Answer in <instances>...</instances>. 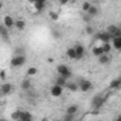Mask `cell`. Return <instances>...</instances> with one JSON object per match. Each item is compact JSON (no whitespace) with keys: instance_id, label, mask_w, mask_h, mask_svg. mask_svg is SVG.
I'll list each match as a JSON object with an SVG mask.
<instances>
[{"instance_id":"cell-39","label":"cell","mask_w":121,"mask_h":121,"mask_svg":"<svg viewBox=\"0 0 121 121\" xmlns=\"http://www.w3.org/2000/svg\"><path fill=\"white\" fill-rule=\"evenodd\" d=\"M41 2H47V0H41Z\"/></svg>"},{"instance_id":"cell-30","label":"cell","mask_w":121,"mask_h":121,"mask_svg":"<svg viewBox=\"0 0 121 121\" xmlns=\"http://www.w3.org/2000/svg\"><path fill=\"white\" fill-rule=\"evenodd\" d=\"M53 37L54 39H60V37H61V33H60L58 30H53Z\"/></svg>"},{"instance_id":"cell-17","label":"cell","mask_w":121,"mask_h":121,"mask_svg":"<svg viewBox=\"0 0 121 121\" xmlns=\"http://www.w3.org/2000/svg\"><path fill=\"white\" fill-rule=\"evenodd\" d=\"M20 87H22L23 91H29V90L31 88V81H30V78H24V80L22 81Z\"/></svg>"},{"instance_id":"cell-14","label":"cell","mask_w":121,"mask_h":121,"mask_svg":"<svg viewBox=\"0 0 121 121\" xmlns=\"http://www.w3.org/2000/svg\"><path fill=\"white\" fill-rule=\"evenodd\" d=\"M9 29H6L4 26H0V36H2V39L4 40V41H10V34H9V31H7Z\"/></svg>"},{"instance_id":"cell-33","label":"cell","mask_w":121,"mask_h":121,"mask_svg":"<svg viewBox=\"0 0 121 121\" xmlns=\"http://www.w3.org/2000/svg\"><path fill=\"white\" fill-rule=\"evenodd\" d=\"M69 2H71V0H58V3L61 4V6H64V4H67Z\"/></svg>"},{"instance_id":"cell-18","label":"cell","mask_w":121,"mask_h":121,"mask_svg":"<svg viewBox=\"0 0 121 121\" xmlns=\"http://www.w3.org/2000/svg\"><path fill=\"white\" fill-rule=\"evenodd\" d=\"M111 43H112V47L115 50H121V37H112Z\"/></svg>"},{"instance_id":"cell-25","label":"cell","mask_w":121,"mask_h":121,"mask_svg":"<svg viewBox=\"0 0 121 121\" xmlns=\"http://www.w3.org/2000/svg\"><path fill=\"white\" fill-rule=\"evenodd\" d=\"M93 54H94L95 57L101 56V54H103V48H101V46H98V47H93Z\"/></svg>"},{"instance_id":"cell-20","label":"cell","mask_w":121,"mask_h":121,"mask_svg":"<svg viewBox=\"0 0 121 121\" xmlns=\"http://www.w3.org/2000/svg\"><path fill=\"white\" fill-rule=\"evenodd\" d=\"M66 112H67V114H77V112H78V105H77V104L69 105V107L66 108Z\"/></svg>"},{"instance_id":"cell-9","label":"cell","mask_w":121,"mask_h":121,"mask_svg":"<svg viewBox=\"0 0 121 121\" xmlns=\"http://www.w3.org/2000/svg\"><path fill=\"white\" fill-rule=\"evenodd\" d=\"M107 31H108L112 37H121V29H120L118 26H115V24L108 26V27H107Z\"/></svg>"},{"instance_id":"cell-10","label":"cell","mask_w":121,"mask_h":121,"mask_svg":"<svg viewBox=\"0 0 121 121\" xmlns=\"http://www.w3.org/2000/svg\"><path fill=\"white\" fill-rule=\"evenodd\" d=\"M12 91H13V84H10V83H4L0 86V93L3 95H9Z\"/></svg>"},{"instance_id":"cell-35","label":"cell","mask_w":121,"mask_h":121,"mask_svg":"<svg viewBox=\"0 0 121 121\" xmlns=\"http://www.w3.org/2000/svg\"><path fill=\"white\" fill-rule=\"evenodd\" d=\"M83 20H84V22H86V23H88V22H90V20H91V17H90V16H87V14H86V16H84V19H83Z\"/></svg>"},{"instance_id":"cell-7","label":"cell","mask_w":121,"mask_h":121,"mask_svg":"<svg viewBox=\"0 0 121 121\" xmlns=\"http://www.w3.org/2000/svg\"><path fill=\"white\" fill-rule=\"evenodd\" d=\"M91 88H93V83H91L90 80H80V83H78V90L87 93V91H90Z\"/></svg>"},{"instance_id":"cell-21","label":"cell","mask_w":121,"mask_h":121,"mask_svg":"<svg viewBox=\"0 0 121 121\" xmlns=\"http://www.w3.org/2000/svg\"><path fill=\"white\" fill-rule=\"evenodd\" d=\"M66 88H69L70 91H77V90H78V83H74V81H67Z\"/></svg>"},{"instance_id":"cell-13","label":"cell","mask_w":121,"mask_h":121,"mask_svg":"<svg viewBox=\"0 0 121 121\" xmlns=\"http://www.w3.org/2000/svg\"><path fill=\"white\" fill-rule=\"evenodd\" d=\"M33 4H34L36 13H41V12L46 9V2H41V0H36V2H34Z\"/></svg>"},{"instance_id":"cell-11","label":"cell","mask_w":121,"mask_h":121,"mask_svg":"<svg viewBox=\"0 0 121 121\" xmlns=\"http://www.w3.org/2000/svg\"><path fill=\"white\" fill-rule=\"evenodd\" d=\"M3 26H4L6 29L14 27V19H13L12 16H4V17H3Z\"/></svg>"},{"instance_id":"cell-23","label":"cell","mask_w":121,"mask_h":121,"mask_svg":"<svg viewBox=\"0 0 121 121\" xmlns=\"http://www.w3.org/2000/svg\"><path fill=\"white\" fill-rule=\"evenodd\" d=\"M66 54H67V57H69V58H71V60H76V53H74V48H73V47L67 48Z\"/></svg>"},{"instance_id":"cell-19","label":"cell","mask_w":121,"mask_h":121,"mask_svg":"<svg viewBox=\"0 0 121 121\" xmlns=\"http://www.w3.org/2000/svg\"><path fill=\"white\" fill-rule=\"evenodd\" d=\"M14 27H16L17 30H24V29H26V22H24L23 19H19V20L14 22Z\"/></svg>"},{"instance_id":"cell-8","label":"cell","mask_w":121,"mask_h":121,"mask_svg":"<svg viewBox=\"0 0 121 121\" xmlns=\"http://www.w3.org/2000/svg\"><path fill=\"white\" fill-rule=\"evenodd\" d=\"M63 88L64 87H61V86H58V84H53L51 86V88H50V94L53 95V97H60V95H61L63 94Z\"/></svg>"},{"instance_id":"cell-24","label":"cell","mask_w":121,"mask_h":121,"mask_svg":"<svg viewBox=\"0 0 121 121\" xmlns=\"http://www.w3.org/2000/svg\"><path fill=\"white\" fill-rule=\"evenodd\" d=\"M103 53H111V43H103Z\"/></svg>"},{"instance_id":"cell-2","label":"cell","mask_w":121,"mask_h":121,"mask_svg":"<svg viewBox=\"0 0 121 121\" xmlns=\"http://www.w3.org/2000/svg\"><path fill=\"white\" fill-rule=\"evenodd\" d=\"M26 64V56L24 54H16L13 58H12V61H10V66L12 67H22Z\"/></svg>"},{"instance_id":"cell-36","label":"cell","mask_w":121,"mask_h":121,"mask_svg":"<svg viewBox=\"0 0 121 121\" xmlns=\"http://www.w3.org/2000/svg\"><path fill=\"white\" fill-rule=\"evenodd\" d=\"M16 54H24V53H23V48H17V50H16Z\"/></svg>"},{"instance_id":"cell-22","label":"cell","mask_w":121,"mask_h":121,"mask_svg":"<svg viewBox=\"0 0 121 121\" xmlns=\"http://www.w3.org/2000/svg\"><path fill=\"white\" fill-rule=\"evenodd\" d=\"M56 84L61 86V87H66V84H67V78L63 77V76H58V77L56 78Z\"/></svg>"},{"instance_id":"cell-1","label":"cell","mask_w":121,"mask_h":121,"mask_svg":"<svg viewBox=\"0 0 121 121\" xmlns=\"http://www.w3.org/2000/svg\"><path fill=\"white\" fill-rule=\"evenodd\" d=\"M105 101H107V95H104V94H95V95L93 97V100H91V107H93V110H100V108L104 105Z\"/></svg>"},{"instance_id":"cell-26","label":"cell","mask_w":121,"mask_h":121,"mask_svg":"<svg viewBox=\"0 0 121 121\" xmlns=\"http://www.w3.org/2000/svg\"><path fill=\"white\" fill-rule=\"evenodd\" d=\"M37 71H39V70H37L36 67H29V69H27V73H26V74L31 77V76H36V74H37Z\"/></svg>"},{"instance_id":"cell-38","label":"cell","mask_w":121,"mask_h":121,"mask_svg":"<svg viewBox=\"0 0 121 121\" xmlns=\"http://www.w3.org/2000/svg\"><path fill=\"white\" fill-rule=\"evenodd\" d=\"M27 2H29V3H34V2H36V0H27Z\"/></svg>"},{"instance_id":"cell-16","label":"cell","mask_w":121,"mask_h":121,"mask_svg":"<svg viewBox=\"0 0 121 121\" xmlns=\"http://www.w3.org/2000/svg\"><path fill=\"white\" fill-rule=\"evenodd\" d=\"M30 120H33V115H31L29 111H24V110H22L19 121H30Z\"/></svg>"},{"instance_id":"cell-27","label":"cell","mask_w":121,"mask_h":121,"mask_svg":"<svg viewBox=\"0 0 121 121\" xmlns=\"http://www.w3.org/2000/svg\"><path fill=\"white\" fill-rule=\"evenodd\" d=\"M73 120H76V114H67V112H66L64 121H73Z\"/></svg>"},{"instance_id":"cell-5","label":"cell","mask_w":121,"mask_h":121,"mask_svg":"<svg viewBox=\"0 0 121 121\" xmlns=\"http://www.w3.org/2000/svg\"><path fill=\"white\" fill-rule=\"evenodd\" d=\"M74 53H76V60H81L83 57H84V54H86V48H84V46L83 44H76L74 47Z\"/></svg>"},{"instance_id":"cell-37","label":"cell","mask_w":121,"mask_h":121,"mask_svg":"<svg viewBox=\"0 0 121 121\" xmlns=\"http://www.w3.org/2000/svg\"><path fill=\"white\" fill-rule=\"evenodd\" d=\"M3 9V2H0V10Z\"/></svg>"},{"instance_id":"cell-34","label":"cell","mask_w":121,"mask_h":121,"mask_svg":"<svg viewBox=\"0 0 121 121\" xmlns=\"http://www.w3.org/2000/svg\"><path fill=\"white\" fill-rule=\"evenodd\" d=\"M0 78H3V80L6 78V71L4 70H0Z\"/></svg>"},{"instance_id":"cell-3","label":"cell","mask_w":121,"mask_h":121,"mask_svg":"<svg viewBox=\"0 0 121 121\" xmlns=\"http://www.w3.org/2000/svg\"><path fill=\"white\" fill-rule=\"evenodd\" d=\"M56 70H57V74H58V76H63V77H66L67 80H69V78L73 76L71 70H70V69H69L66 64H58Z\"/></svg>"},{"instance_id":"cell-6","label":"cell","mask_w":121,"mask_h":121,"mask_svg":"<svg viewBox=\"0 0 121 121\" xmlns=\"http://www.w3.org/2000/svg\"><path fill=\"white\" fill-rule=\"evenodd\" d=\"M111 60H112V57L110 53H103L101 56H98V63L101 66H108L111 63Z\"/></svg>"},{"instance_id":"cell-28","label":"cell","mask_w":121,"mask_h":121,"mask_svg":"<svg viewBox=\"0 0 121 121\" xmlns=\"http://www.w3.org/2000/svg\"><path fill=\"white\" fill-rule=\"evenodd\" d=\"M20 112H22V110H16V111L12 114V118H13V120H19V118H20Z\"/></svg>"},{"instance_id":"cell-15","label":"cell","mask_w":121,"mask_h":121,"mask_svg":"<svg viewBox=\"0 0 121 121\" xmlns=\"http://www.w3.org/2000/svg\"><path fill=\"white\" fill-rule=\"evenodd\" d=\"M87 13V16H90V17H95L98 13H100V10H98V7L97 6H94V4H91L90 7H88V10L86 12Z\"/></svg>"},{"instance_id":"cell-4","label":"cell","mask_w":121,"mask_h":121,"mask_svg":"<svg viewBox=\"0 0 121 121\" xmlns=\"http://www.w3.org/2000/svg\"><path fill=\"white\" fill-rule=\"evenodd\" d=\"M95 39L98 40V41H101V43H111V39H112V36L105 30V31H101V33H97L95 34Z\"/></svg>"},{"instance_id":"cell-31","label":"cell","mask_w":121,"mask_h":121,"mask_svg":"<svg viewBox=\"0 0 121 121\" xmlns=\"http://www.w3.org/2000/svg\"><path fill=\"white\" fill-rule=\"evenodd\" d=\"M50 17H51L53 20H58V13H57V12H51V13H50Z\"/></svg>"},{"instance_id":"cell-29","label":"cell","mask_w":121,"mask_h":121,"mask_svg":"<svg viewBox=\"0 0 121 121\" xmlns=\"http://www.w3.org/2000/svg\"><path fill=\"white\" fill-rule=\"evenodd\" d=\"M90 6H91V3H90V2H84V3H83V6H81V9H83V12H87Z\"/></svg>"},{"instance_id":"cell-32","label":"cell","mask_w":121,"mask_h":121,"mask_svg":"<svg viewBox=\"0 0 121 121\" xmlns=\"http://www.w3.org/2000/svg\"><path fill=\"white\" fill-rule=\"evenodd\" d=\"M86 33H87V34H93V33H94V29H93L91 26H87V27H86Z\"/></svg>"},{"instance_id":"cell-12","label":"cell","mask_w":121,"mask_h":121,"mask_svg":"<svg viewBox=\"0 0 121 121\" xmlns=\"http://www.w3.org/2000/svg\"><path fill=\"white\" fill-rule=\"evenodd\" d=\"M120 88H121V77H117V78H114V80L110 83V90L118 91Z\"/></svg>"}]
</instances>
